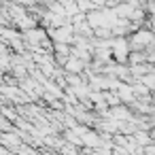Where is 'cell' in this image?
Segmentation results:
<instances>
[{
    "label": "cell",
    "mask_w": 155,
    "mask_h": 155,
    "mask_svg": "<svg viewBox=\"0 0 155 155\" xmlns=\"http://www.w3.org/2000/svg\"><path fill=\"white\" fill-rule=\"evenodd\" d=\"M87 68H89V64H87V62H83V60H81V58H77V55H72V58L64 64V70H66L68 74H83Z\"/></svg>",
    "instance_id": "obj_3"
},
{
    "label": "cell",
    "mask_w": 155,
    "mask_h": 155,
    "mask_svg": "<svg viewBox=\"0 0 155 155\" xmlns=\"http://www.w3.org/2000/svg\"><path fill=\"white\" fill-rule=\"evenodd\" d=\"M153 45H155V30L140 28L134 34H130V47H132V51H147Z\"/></svg>",
    "instance_id": "obj_1"
},
{
    "label": "cell",
    "mask_w": 155,
    "mask_h": 155,
    "mask_svg": "<svg viewBox=\"0 0 155 155\" xmlns=\"http://www.w3.org/2000/svg\"><path fill=\"white\" fill-rule=\"evenodd\" d=\"M47 32H49L51 41H53L55 45H72V43L77 41V32H74V28H72V26L51 28V30H47Z\"/></svg>",
    "instance_id": "obj_2"
},
{
    "label": "cell",
    "mask_w": 155,
    "mask_h": 155,
    "mask_svg": "<svg viewBox=\"0 0 155 155\" xmlns=\"http://www.w3.org/2000/svg\"><path fill=\"white\" fill-rule=\"evenodd\" d=\"M115 2H117V5H123V2H127V0H115Z\"/></svg>",
    "instance_id": "obj_4"
}]
</instances>
